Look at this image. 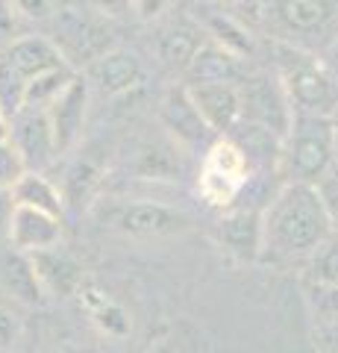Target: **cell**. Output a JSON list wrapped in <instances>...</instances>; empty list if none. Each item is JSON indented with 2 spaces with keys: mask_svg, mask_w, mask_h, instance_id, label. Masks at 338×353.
<instances>
[{
  "mask_svg": "<svg viewBox=\"0 0 338 353\" xmlns=\"http://www.w3.org/2000/svg\"><path fill=\"white\" fill-rule=\"evenodd\" d=\"M265 253L274 262L309 259L332 230V218L315 183H282L262 209Z\"/></svg>",
  "mask_w": 338,
  "mask_h": 353,
  "instance_id": "6da1fadb",
  "label": "cell"
},
{
  "mask_svg": "<svg viewBox=\"0 0 338 353\" xmlns=\"http://www.w3.org/2000/svg\"><path fill=\"white\" fill-rule=\"evenodd\" d=\"M89 212L103 230L127 239H168L189 233L194 227L189 212L162 203L156 197L101 194Z\"/></svg>",
  "mask_w": 338,
  "mask_h": 353,
  "instance_id": "7a4b0ae2",
  "label": "cell"
},
{
  "mask_svg": "<svg viewBox=\"0 0 338 353\" xmlns=\"http://www.w3.org/2000/svg\"><path fill=\"white\" fill-rule=\"evenodd\" d=\"M335 118L294 112V124L282 148L286 183H318L335 165Z\"/></svg>",
  "mask_w": 338,
  "mask_h": 353,
  "instance_id": "3957f363",
  "label": "cell"
},
{
  "mask_svg": "<svg viewBox=\"0 0 338 353\" xmlns=\"http://www.w3.org/2000/svg\"><path fill=\"white\" fill-rule=\"evenodd\" d=\"M277 74L286 83L294 112L335 118L338 77L326 68V62H318L315 57H306V53H300L294 48H279Z\"/></svg>",
  "mask_w": 338,
  "mask_h": 353,
  "instance_id": "277c9868",
  "label": "cell"
},
{
  "mask_svg": "<svg viewBox=\"0 0 338 353\" xmlns=\"http://www.w3.org/2000/svg\"><path fill=\"white\" fill-rule=\"evenodd\" d=\"M238 94H242V112L244 121L268 127L271 132L286 141L291 124H294V103L286 92V83L279 80L277 71H256L247 74L238 83Z\"/></svg>",
  "mask_w": 338,
  "mask_h": 353,
  "instance_id": "5b68a950",
  "label": "cell"
},
{
  "mask_svg": "<svg viewBox=\"0 0 338 353\" xmlns=\"http://www.w3.org/2000/svg\"><path fill=\"white\" fill-rule=\"evenodd\" d=\"M53 44L62 50L65 62L71 65H92L101 59L106 50H112L109 44V30L103 21H97L92 12H80V9H56L53 15Z\"/></svg>",
  "mask_w": 338,
  "mask_h": 353,
  "instance_id": "8992f818",
  "label": "cell"
},
{
  "mask_svg": "<svg viewBox=\"0 0 338 353\" xmlns=\"http://www.w3.org/2000/svg\"><path fill=\"white\" fill-rule=\"evenodd\" d=\"M159 121H162V130H165L185 153H206L221 139V136H215V130L206 124L200 109L194 106L185 83L165 92V97H162V103H159Z\"/></svg>",
  "mask_w": 338,
  "mask_h": 353,
  "instance_id": "52a82bcc",
  "label": "cell"
},
{
  "mask_svg": "<svg viewBox=\"0 0 338 353\" xmlns=\"http://www.w3.org/2000/svg\"><path fill=\"white\" fill-rule=\"evenodd\" d=\"M124 174L133 183H154V185L180 183L185 174V150L168 132H159V136L138 141L133 157L124 165Z\"/></svg>",
  "mask_w": 338,
  "mask_h": 353,
  "instance_id": "ba28073f",
  "label": "cell"
},
{
  "mask_svg": "<svg viewBox=\"0 0 338 353\" xmlns=\"http://www.w3.org/2000/svg\"><path fill=\"white\" fill-rule=\"evenodd\" d=\"M218 241L235 262H256L265 253V227H262V209L244 201L221 209L218 218Z\"/></svg>",
  "mask_w": 338,
  "mask_h": 353,
  "instance_id": "9c48e42d",
  "label": "cell"
},
{
  "mask_svg": "<svg viewBox=\"0 0 338 353\" xmlns=\"http://www.w3.org/2000/svg\"><path fill=\"white\" fill-rule=\"evenodd\" d=\"M9 141H12L15 150L21 153L27 171L41 174L59 157L47 109H32V106L21 109V112L9 121Z\"/></svg>",
  "mask_w": 338,
  "mask_h": 353,
  "instance_id": "30bf717a",
  "label": "cell"
},
{
  "mask_svg": "<svg viewBox=\"0 0 338 353\" xmlns=\"http://www.w3.org/2000/svg\"><path fill=\"white\" fill-rule=\"evenodd\" d=\"M106 157L103 150H97L94 145H89L85 150H80L77 157L71 159L68 171L62 176V201L65 209H92L94 201L101 197V189L106 185Z\"/></svg>",
  "mask_w": 338,
  "mask_h": 353,
  "instance_id": "8fae6325",
  "label": "cell"
},
{
  "mask_svg": "<svg viewBox=\"0 0 338 353\" xmlns=\"http://www.w3.org/2000/svg\"><path fill=\"white\" fill-rule=\"evenodd\" d=\"M89 97H92V85L83 74H77L65 85V92L47 106L59 153H71L80 145L83 127H85V112H89Z\"/></svg>",
  "mask_w": 338,
  "mask_h": 353,
  "instance_id": "7c38bea8",
  "label": "cell"
},
{
  "mask_svg": "<svg viewBox=\"0 0 338 353\" xmlns=\"http://www.w3.org/2000/svg\"><path fill=\"white\" fill-rule=\"evenodd\" d=\"M85 80L106 97H121L141 85V80H145V65H141L136 53L112 48V50H106L101 59H94L89 65Z\"/></svg>",
  "mask_w": 338,
  "mask_h": 353,
  "instance_id": "4fadbf2b",
  "label": "cell"
},
{
  "mask_svg": "<svg viewBox=\"0 0 338 353\" xmlns=\"http://www.w3.org/2000/svg\"><path fill=\"white\" fill-rule=\"evenodd\" d=\"M189 94L194 106L200 109L206 124L215 130V136H230V132L242 124V94L238 85L230 83H198L189 85Z\"/></svg>",
  "mask_w": 338,
  "mask_h": 353,
  "instance_id": "5bb4252c",
  "label": "cell"
},
{
  "mask_svg": "<svg viewBox=\"0 0 338 353\" xmlns=\"http://www.w3.org/2000/svg\"><path fill=\"white\" fill-rule=\"evenodd\" d=\"M62 236H65V230H62L59 215L41 212V209H32V206H15L6 241L15 250L36 253V250L62 245Z\"/></svg>",
  "mask_w": 338,
  "mask_h": 353,
  "instance_id": "9a60e30c",
  "label": "cell"
},
{
  "mask_svg": "<svg viewBox=\"0 0 338 353\" xmlns=\"http://www.w3.org/2000/svg\"><path fill=\"white\" fill-rule=\"evenodd\" d=\"M30 259H32V265H36V274H39L41 289H45L47 297H59V301H65V297L77 294L80 285L85 283L83 265L74 259L62 245L30 253Z\"/></svg>",
  "mask_w": 338,
  "mask_h": 353,
  "instance_id": "2e32d148",
  "label": "cell"
},
{
  "mask_svg": "<svg viewBox=\"0 0 338 353\" xmlns=\"http://www.w3.org/2000/svg\"><path fill=\"white\" fill-rule=\"evenodd\" d=\"M0 289H3L15 303L24 306H45L47 294L41 289L30 253L15 250L12 245L0 250Z\"/></svg>",
  "mask_w": 338,
  "mask_h": 353,
  "instance_id": "e0dca14e",
  "label": "cell"
},
{
  "mask_svg": "<svg viewBox=\"0 0 338 353\" xmlns=\"http://www.w3.org/2000/svg\"><path fill=\"white\" fill-rule=\"evenodd\" d=\"M185 74V85H198V83H230L238 85L244 80V57L226 50L224 44L209 41L200 44V50L194 53V59L189 62Z\"/></svg>",
  "mask_w": 338,
  "mask_h": 353,
  "instance_id": "ac0fdd59",
  "label": "cell"
},
{
  "mask_svg": "<svg viewBox=\"0 0 338 353\" xmlns=\"http://www.w3.org/2000/svg\"><path fill=\"white\" fill-rule=\"evenodd\" d=\"M3 57L12 62V68L24 77V80H36V77L47 74L53 68L68 65L62 57V50L53 44V39L45 36H18L9 41V48L3 50Z\"/></svg>",
  "mask_w": 338,
  "mask_h": 353,
  "instance_id": "d6986e66",
  "label": "cell"
},
{
  "mask_svg": "<svg viewBox=\"0 0 338 353\" xmlns=\"http://www.w3.org/2000/svg\"><path fill=\"white\" fill-rule=\"evenodd\" d=\"M80 303L85 306V312H89V318L94 321V327L101 330L103 336L109 339H127L129 333H133V318H129V312L115 301V297H109V292H103L97 283L85 280L80 285Z\"/></svg>",
  "mask_w": 338,
  "mask_h": 353,
  "instance_id": "ffe728a7",
  "label": "cell"
},
{
  "mask_svg": "<svg viewBox=\"0 0 338 353\" xmlns=\"http://www.w3.org/2000/svg\"><path fill=\"white\" fill-rule=\"evenodd\" d=\"M277 18L288 32H318L332 18L330 0H277Z\"/></svg>",
  "mask_w": 338,
  "mask_h": 353,
  "instance_id": "44dd1931",
  "label": "cell"
},
{
  "mask_svg": "<svg viewBox=\"0 0 338 353\" xmlns=\"http://www.w3.org/2000/svg\"><path fill=\"white\" fill-rule=\"evenodd\" d=\"M12 194H15L18 206H32V209H41V212H50V215H59V218L65 215L62 189L39 171H27L21 176V180L12 185Z\"/></svg>",
  "mask_w": 338,
  "mask_h": 353,
  "instance_id": "7402d4cb",
  "label": "cell"
},
{
  "mask_svg": "<svg viewBox=\"0 0 338 353\" xmlns=\"http://www.w3.org/2000/svg\"><path fill=\"white\" fill-rule=\"evenodd\" d=\"M203 24H206V32L212 36V41L224 44L226 50L238 53V57H250L253 53V36L244 30L242 21L230 18L226 12H206Z\"/></svg>",
  "mask_w": 338,
  "mask_h": 353,
  "instance_id": "603a6c76",
  "label": "cell"
},
{
  "mask_svg": "<svg viewBox=\"0 0 338 353\" xmlns=\"http://www.w3.org/2000/svg\"><path fill=\"white\" fill-rule=\"evenodd\" d=\"M77 71L71 68V65H62V68H53L47 74L36 77V80L27 83V97H24V106H32V109H47L56 97L65 92V85H68Z\"/></svg>",
  "mask_w": 338,
  "mask_h": 353,
  "instance_id": "cb8c5ba5",
  "label": "cell"
},
{
  "mask_svg": "<svg viewBox=\"0 0 338 353\" xmlns=\"http://www.w3.org/2000/svg\"><path fill=\"white\" fill-rule=\"evenodd\" d=\"M198 50H200V41L194 39V32H189V30H168L159 36V57L168 68L185 71Z\"/></svg>",
  "mask_w": 338,
  "mask_h": 353,
  "instance_id": "d4e9b609",
  "label": "cell"
},
{
  "mask_svg": "<svg viewBox=\"0 0 338 353\" xmlns=\"http://www.w3.org/2000/svg\"><path fill=\"white\" fill-rule=\"evenodd\" d=\"M306 280L315 285H338V233L306 259Z\"/></svg>",
  "mask_w": 338,
  "mask_h": 353,
  "instance_id": "484cf974",
  "label": "cell"
},
{
  "mask_svg": "<svg viewBox=\"0 0 338 353\" xmlns=\"http://www.w3.org/2000/svg\"><path fill=\"white\" fill-rule=\"evenodd\" d=\"M24 97H27V80L0 53V109H3V115L9 121L24 109Z\"/></svg>",
  "mask_w": 338,
  "mask_h": 353,
  "instance_id": "4316f807",
  "label": "cell"
},
{
  "mask_svg": "<svg viewBox=\"0 0 338 353\" xmlns=\"http://www.w3.org/2000/svg\"><path fill=\"white\" fill-rule=\"evenodd\" d=\"M306 303H309V312H312L315 321H318V327L338 321V285H315V283H309Z\"/></svg>",
  "mask_w": 338,
  "mask_h": 353,
  "instance_id": "83f0119b",
  "label": "cell"
},
{
  "mask_svg": "<svg viewBox=\"0 0 338 353\" xmlns=\"http://www.w3.org/2000/svg\"><path fill=\"white\" fill-rule=\"evenodd\" d=\"M27 174V165L21 153L9 139H0V189H12V185Z\"/></svg>",
  "mask_w": 338,
  "mask_h": 353,
  "instance_id": "f1b7e54d",
  "label": "cell"
},
{
  "mask_svg": "<svg viewBox=\"0 0 338 353\" xmlns=\"http://www.w3.org/2000/svg\"><path fill=\"white\" fill-rule=\"evenodd\" d=\"M315 185H318V192H321L324 203H326V212H330V218H332V230L338 233V162Z\"/></svg>",
  "mask_w": 338,
  "mask_h": 353,
  "instance_id": "f546056e",
  "label": "cell"
},
{
  "mask_svg": "<svg viewBox=\"0 0 338 353\" xmlns=\"http://www.w3.org/2000/svg\"><path fill=\"white\" fill-rule=\"evenodd\" d=\"M9 6H12L18 15L30 18V21H47V18L56 15L53 0H9Z\"/></svg>",
  "mask_w": 338,
  "mask_h": 353,
  "instance_id": "4dcf8cb0",
  "label": "cell"
},
{
  "mask_svg": "<svg viewBox=\"0 0 338 353\" xmlns=\"http://www.w3.org/2000/svg\"><path fill=\"white\" fill-rule=\"evenodd\" d=\"M18 333H21V327H18V318L12 315V309H6V306H0V350H12V345L18 341Z\"/></svg>",
  "mask_w": 338,
  "mask_h": 353,
  "instance_id": "1f68e13d",
  "label": "cell"
},
{
  "mask_svg": "<svg viewBox=\"0 0 338 353\" xmlns=\"http://www.w3.org/2000/svg\"><path fill=\"white\" fill-rule=\"evenodd\" d=\"M315 347L321 353H338V321L335 324H321L315 330Z\"/></svg>",
  "mask_w": 338,
  "mask_h": 353,
  "instance_id": "d6a6232c",
  "label": "cell"
},
{
  "mask_svg": "<svg viewBox=\"0 0 338 353\" xmlns=\"http://www.w3.org/2000/svg\"><path fill=\"white\" fill-rule=\"evenodd\" d=\"M15 194L12 189H0V239L9 236V224H12V215H15Z\"/></svg>",
  "mask_w": 338,
  "mask_h": 353,
  "instance_id": "836d02e7",
  "label": "cell"
},
{
  "mask_svg": "<svg viewBox=\"0 0 338 353\" xmlns=\"http://www.w3.org/2000/svg\"><path fill=\"white\" fill-rule=\"evenodd\" d=\"M133 6H136L138 18L150 21V18H156V15L162 12V9L168 6V0H133Z\"/></svg>",
  "mask_w": 338,
  "mask_h": 353,
  "instance_id": "e575fe53",
  "label": "cell"
},
{
  "mask_svg": "<svg viewBox=\"0 0 338 353\" xmlns=\"http://www.w3.org/2000/svg\"><path fill=\"white\" fill-rule=\"evenodd\" d=\"M147 353H180V350H177V345H173L171 339H156L154 345L147 347Z\"/></svg>",
  "mask_w": 338,
  "mask_h": 353,
  "instance_id": "d590c367",
  "label": "cell"
},
{
  "mask_svg": "<svg viewBox=\"0 0 338 353\" xmlns=\"http://www.w3.org/2000/svg\"><path fill=\"white\" fill-rule=\"evenodd\" d=\"M326 68H330L335 77H338V36H335V41L330 44V50H326Z\"/></svg>",
  "mask_w": 338,
  "mask_h": 353,
  "instance_id": "8d00e7d4",
  "label": "cell"
},
{
  "mask_svg": "<svg viewBox=\"0 0 338 353\" xmlns=\"http://www.w3.org/2000/svg\"><path fill=\"white\" fill-rule=\"evenodd\" d=\"M0 139H9V118L3 115V109H0Z\"/></svg>",
  "mask_w": 338,
  "mask_h": 353,
  "instance_id": "74e56055",
  "label": "cell"
},
{
  "mask_svg": "<svg viewBox=\"0 0 338 353\" xmlns=\"http://www.w3.org/2000/svg\"><path fill=\"white\" fill-rule=\"evenodd\" d=\"M50 353H80V350H74V347H68V345H62V347H53Z\"/></svg>",
  "mask_w": 338,
  "mask_h": 353,
  "instance_id": "f35d334b",
  "label": "cell"
},
{
  "mask_svg": "<svg viewBox=\"0 0 338 353\" xmlns=\"http://www.w3.org/2000/svg\"><path fill=\"white\" fill-rule=\"evenodd\" d=\"M335 162H338V139H335Z\"/></svg>",
  "mask_w": 338,
  "mask_h": 353,
  "instance_id": "ab89813d",
  "label": "cell"
},
{
  "mask_svg": "<svg viewBox=\"0 0 338 353\" xmlns=\"http://www.w3.org/2000/svg\"><path fill=\"white\" fill-rule=\"evenodd\" d=\"M233 3H247V0H233Z\"/></svg>",
  "mask_w": 338,
  "mask_h": 353,
  "instance_id": "60d3db41",
  "label": "cell"
},
{
  "mask_svg": "<svg viewBox=\"0 0 338 353\" xmlns=\"http://www.w3.org/2000/svg\"><path fill=\"white\" fill-rule=\"evenodd\" d=\"M335 127H338V112H335Z\"/></svg>",
  "mask_w": 338,
  "mask_h": 353,
  "instance_id": "b9f144b4",
  "label": "cell"
},
{
  "mask_svg": "<svg viewBox=\"0 0 338 353\" xmlns=\"http://www.w3.org/2000/svg\"><path fill=\"white\" fill-rule=\"evenodd\" d=\"M0 353H6V350H0Z\"/></svg>",
  "mask_w": 338,
  "mask_h": 353,
  "instance_id": "7bdbcfd3",
  "label": "cell"
}]
</instances>
